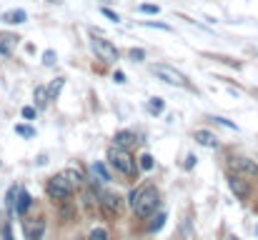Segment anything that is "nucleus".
<instances>
[{
  "label": "nucleus",
  "mask_w": 258,
  "mask_h": 240,
  "mask_svg": "<svg viewBox=\"0 0 258 240\" xmlns=\"http://www.w3.org/2000/svg\"><path fill=\"white\" fill-rule=\"evenodd\" d=\"M81 185H83V175H81L78 170L68 168V170L53 175L45 190H48V195H50L53 200H68Z\"/></svg>",
  "instance_id": "obj_1"
},
{
  "label": "nucleus",
  "mask_w": 258,
  "mask_h": 240,
  "mask_svg": "<svg viewBox=\"0 0 258 240\" xmlns=\"http://www.w3.org/2000/svg\"><path fill=\"white\" fill-rule=\"evenodd\" d=\"M161 205V193L156 185H141L131 193V208L138 218H151Z\"/></svg>",
  "instance_id": "obj_2"
},
{
  "label": "nucleus",
  "mask_w": 258,
  "mask_h": 240,
  "mask_svg": "<svg viewBox=\"0 0 258 240\" xmlns=\"http://www.w3.org/2000/svg\"><path fill=\"white\" fill-rule=\"evenodd\" d=\"M108 160H110V165H113L118 173H123V175H128V178H133L136 170H138V165H136V160L131 155V150L123 148V145L108 148Z\"/></svg>",
  "instance_id": "obj_3"
},
{
  "label": "nucleus",
  "mask_w": 258,
  "mask_h": 240,
  "mask_svg": "<svg viewBox=\"0 0 258 240\" xmlns=\"http://www.w3.org/2000/svg\"><path fill=\"white\" fill-rule=\"evenodd\" d=\"M151 70H153V75H158L163 83H171V85H178V88H183L188 83V78L180 70L171 68V65H151Z\"/></svg>",
  "instance_id": "obj_4"
},
{
  "label": "nucleus",
  "mask_w": 258,
  "mask_h": 240,
  "mask_svg": "<svg viewBox=\"0 0 258 240\" xmlns=\"http://www.w3.org/2000/svg\"><path fill=\"white\" fill-rule=\"evenodd\" d=\"M90 45H93V50H95V55H98L100 60H105V63H115V60H118V48H115L110 40L93 38Z\"/></svg>",
  "instance_id": "obj_5"
},
{
  "label": "nucleus",
  "mask_w": 258,
  "mask_h": 240,
  "mask_svg": "<svg viewBox=\"0 0 258 240\" xmlns=\"http://www.w3.org/2000/svg\"><path fill=\"white\" fill-rule=\"evenodd\" d=\"M231 170L238 173V175H243V178H246V175H248V178H256L258 175V165L248 158H231Z\"/></svg>",
  "instance_id": "obj_6"
},
{
  "label": "nucleus",
  "mask_w": 258,
  "mask_h": 240,
  "mask_svg": "<svg viewBox=\"0 0 258 240\" xmlns=\"http://www.w3.org/2000/svg\"><path fill=\"white\" fill-rule=\"evenodd\" d=\"M228 185H231V190H233V195H236L238 200H246V198H248V193H251L248 183H246L238 173H231V175H228Z\"/></svg>",
  "instance_id": "obj_7"
},
{
  "label": "nucleus",
  "mask_w": 258,
  "mask_h": 240,
  "mask_svg": "<svg viewBox=\"0 0 258 240\" xmlns=\"http://www.w3.org/2000/svg\"><path fill=\"white\" fill-rule=\"evenodd\" d=\"M23 230H25V238L28 240H40L43 238V230H45V220H40V218L23 220Z\"/></svg>",
  "instance_id": "obj_8"
},
{
  "label": "nucleus",
  "mask_w": 258,
  "mask_h": 240,
  "mask_svg": "<svg viewBox=\"0 0 258 240\" xmlns=\"http://www.w3.org/2000/svg\"><path fill=\"white\" fill-rule=\"evenodd\" d=\"M98 198H100V203H103L105 210H110V213H120V198H118V195L98 190Z\"/></svg>",
  "instance_id": "obj_9"
},
{
  "label": "nucleus",
  "mask_w": 258,
  "mask_h": 240,
  "mask_svg": "<svg viewBox=\"0 0 258 240\" xmlns=\"http://www.w3.org/2000/svg\"><path fill=\"white\" fill-rule=\"evenodd\" d=\"M30 193L28 190H18V200H15V210H18V215H23L25 218V213H28V208H30Z\"/></svg>",
  "instance_id": "obj_10"
},
{
  "label": "nucleus",
  "mask_w": 258,
  "mask_h": 240,
  "mask_svg": "<svg viewBox=\"0 0 258 240\" xmlns=\"http://www.w3.org/2000/svg\"><path fill=\"white\" fill-rule=\"evenodd\" d=\"M138 143V138H136V133H131V130H120L118 135H115V145H123V148H133Z\"/></svg>",
  "instance_id": "obj_11"
},
{
  "label": "nucleus",
  "mask_w": 258,
  "mask_h": 240,
  "mask_svg": "<svg viewBox=\"0 0 258 240\" xmlns=\"http://www.w3.org/2000/svg\"><path fill=\"white\" fill-rule=\"evenodd\" d=\"M196 140H198L201 145H206V148H218V138H216L211 130H198V133H196Z\"/></svg>",
  "instance_id": "obj_12"
},
{
  "label": "nucleus",
  "mask_w": 258,
  "mask_h": 240,
  "mask_svg": "<svg viewBox=\"0 0 258 240\" xmlns=\"http://www.w3.org/2000/svg\"><path fill=\"white\" fill-rule=\"evenodd\" d=\"M3 20L18 25V23H25V20H28V13H25V10H10V13H3Z\"/></svg>",
  "instance_id": "obj_13"
},
{
  "label": "nucleus",
  "mask_w": 258,
  "mask_h": 240,
  "mask_svg": "<svg viewBox=\"0 0 258 240\" xmlns=\"http://www.w3.org/2000/svg\"><path fill=\"white\" fill-rule=\"evenodd\" d=\"M18 38L15 35H0V55H10L13 48H15Z\"/></svg>",
  "instance_id": "obj_14"
},
{
  "label": "nucleus",
  "mask_w": 258,
  "mask_h": 240,
  "mask_svg": "<svg viewBox=\"0 0 258 240\" xmlns=\"http://www.w3.org/2000/svg\"><path fill=\"white\" fill-rule=\"evenodd\" d=\"M63 85H66V78H53L50 80V83H48V88H45V90H48V98H50V100H55V98H58V93L63 90Z\"/></svg>",
  "instance_id": "obj_15"
},
{
  "label": "nucleus",
  "mask_w": 258,
  "mask_h": 240,
  "mask_svg": "<svg viewBox=\"0 0 258 240\" xmlns=\"http://www.w3.org/2000/svg\"><path fill=\"white\" fill-rule=\"evenodd\" d=\"M93 173H95V178H98L100 183H108V180H110V173H108V168H105L103 163H93Z\"/></svg>",
  "instance_id": "obj_16"
},
{
  "label": "nucleus",
  "mask_w": 258,
  "mask_h": 240,
  "mask_svg": "<svg viewBox=\"0 0 258 240\" xmlns=\"http://www.w3.org/2000/svg\"><path fill=\"white\" fill-rule=\"evenodd\" d=\"M166 220H168V215H166V213H158V215H156V218L151 220L148 230H151V233H158V230H161V228L166 225Z\"/></svg>",
  "instance_id": "obj_17"
},
{
  "label": "nucleus",
  "mask_w": 258,
  "mask_h": 240,
  "mask_svg": "<svg viewBox=\"0 0 258 240\" xmlns=\"http://www.w3.org/2000/svg\"><path fill=\"white\" fill-rule=\"evenodd\" d=\"M50 98H48V90L40 85V88H35V108H45V103H48Z\"/></svg>",
  "instance_id": "obj_18"
},
{
  "label": "nucleus",
  "mask_w": 258,
  "mask_h": 240,
  "mask_svg": "<svg viewBox=\"0 0 258 240\" xmlns=\"http://www.w3.org/2000/svg\"><path fill=\"white\" fill-rule=\"evenodd\" d=\"M163 108H166V100H161V98H151V100H148V110H151L153 115H161Z\"/></svg>",
  "instance_id": "obj_19"
},
{
  "label": "nucleus",
  "mask_w": 258,
  "mask_h": 240,
  "mask_svg": "<svg viewBox=\"0 0 258 240\" xmlns=\"http://www.w3.org/2000/svg\"><path fill=\"white\" fill-rule=\"evenodd\" d=\"M153 165H156V163H153V155H148V153H143V155L138 158V168H141V170H146V173H148V170H153Z\"/></svg>",
  "instance_id": "obj_20"
},
{
  "label": "nucleus",
  "mask_w": 258,
  "mask_h": 240,
  "mask_svg": "<svg viewBox=\"0 0 258 240\" xmlns=\"http://www.w3.org/2000/svg\"><path fill=\"white\" fill-rule=\"evenodd\" d=\"M88 240H110V238H108V230H105V228H93Z\"/></svg>",
  "instance_id": "obj_21"
},
{
  "label": "nucleus",
  "mask_w": 258,
  "mask_h": 240,
  "mask_svg": "<svg viewBox=\"0 0 258 240\" xmlns=\"http://www.w3.org/2000/svg\"><path fill=\"white\" fill-rule=\"evenodd\" d=\"M128 58H131V60H136V63H141V60H146V50L133 48V50H128Z\"/></svg>",
  "instance_id": "obj_22"
},
{
  "label": "nucleus",
  "mask_w": 258,
  "mask_h": 240,
  "mask_svg": "<svg viewBox=\"0 0 258 240\" xmlns=\"http://www.w3.org/2000/svg\"><path fill=\"white\" fill-rule=\"evenodd\" d=\"M15 133L23 135V138H33V135H35V130H33L30 125H15Z\"/></svg>",
  "instance_id": "obj_23"
},
{
  "label": "nucleus",
  "mask_w": 258,
  "mask_h": 240,
  "mask_svg": "<svg viewBox=\"0 0 258 240\" xmlns=\"http://www.w3.org/2000/svg\"><path fill=\"white\" fill-rule=\"evenodd\" d=\"M100 13H103L108 20H113V23H120V18H118V13H115V10H110V8H105V5H103V8H100Z\"/></svg>",
  "instance_id": "obj_24"
},
{
  "label": "nucleus",
  "mask_w": 258,
  "mask_h": 240,
  "mask_svg": "<svg viewBox=\"0 0 258 240\" xmlns=\"http://www.w3.org/2000/svg\"><path fill=\"white\" fill-rule=\"evenodd\" d=\"M208 120H213V123H218V125H228L231 130H238V125H236L233 120H226V118H216V115H213V118H208Z\"/></svg>",
  "instance_id": "obj_25"
},
{
  "label": "nucleus",
  "mask_w": 258,
  "mask_h": 240,
  "mask_svg": "<svg viewBox=\"0 0 258 240\" xmlns=\"http://www.w3.org/2000/svg\"><path fill=\"white\" fill-rule=\"evenodd\" d=\"M138 10H141V13H151V15H153V13H158V5H151V3H143V5L138 8Z\"/></svg>",
  "instance_id": "obj_26"
},
{
  "label": "nucleus",
  "mask_w": 258,
  "mask_h": 240,
  "mask_svg": "<svg viewBox=\"0 0 258 240\" xmlns=\"http://www.w3.org/2000/svg\"><path fill=\"white\" fill-rule=\"evenodd\" d=\"M146 25H151V28H158V30H166V33H171V25H166V23H153V20H146Z\"/></svg>",
  "instance_id": "obj_27"
},
{
  "label": "nucleus",
  "mask_w": 258,
  "mask_h": 240,
  "mask_svg": "<svg viewBox=\"0 0 258 240\" xmlns=\"http://www.w3.org/2000/svg\"><path fill=\"white\" fill-rule=\"evenodd\" d=\"M43 60H45V65H55V53H53V50H48V53L43 55Z\"/></svg>",
  "instance_id": "obj_28"
},
{
  "label": "nucleus",
  "mask_w": 258,
  "mask_h": 240,
  "mask_svg": "<svg viewBox=\"0 0 258 240\" xmlns=\"http://www.w3.org/2000/svg\"><path fill=\"white\" fill-rule=\"evenodd\" d=\"M23 118H25V120H33V118H35V108H30V105L23 108Z\"/></svg>",
  "instance_id": "obj_29"
},
{
  "label": "nucleus",
  "mask_w": 258,
  "mask_h": 240,
  "mask_svg": "<svg viewBox=\"0 0 258 240\" xmlns=\"http://www.w3.org/2000/svg\"><path fill=\"white\" fill-rule=\"evenodd\" d=\"M113 78H115V83H125V75H123L120 70H115V75H113Z\"/></svg>",
  "instance_id": "obj_30"
},
{
  "label": "nucleus",
  "mask_w": 258,
  "mask_h": 240,
  "mask_svg": "<svg viewBox=\"0 0 258 240\" xmlns=\"http://www.w3.org/2000/svg\"><path fill=\"white\" fill-rule=\"evenodd\" d=\"M193 165H196V158H193V155H188V163H185V168H193Z\"/></svg>",
  "instance_id": "obj_31"
},
{
  "label": "nucleus",
  "mask_w": 258,
  "mask_h": 240,
  "mask_svg": "<svg viewBox=\"0 0 258 240\" xmlns=\"http://www.w3.org/2000/svg\"><path fill=\"white\" fill-rule=\"evenodd\" d=\"M5 240H13V233H10V228H5Z\"/></svg>",
  "instance_id": "obj_32"
},
{
  "label": "nucleus",
  "mask_w": 258,
  "mask_h": 240,
  "mask_svg": "<svg viewBox=\"0 0 258 240\" xmlns=\"http://www.w3.org/2000/svg\"><path fill=\"white\" fill-rule=\"evenodd\" d=\"M226 240H238V238H236V235H228V238H226Z\"/></svg>",
  "instance_id": "obj_33"
}]
</instances>
